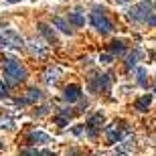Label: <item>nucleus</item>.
<instances>
[{"instance_id":"obj_15","label":"nucleus","mask_w":156,"mask_h":156,"mask_svg":"<svg viewBox=\"0 0 156 156\" xmlns=\"http://www.w3.org/2000/svg\"><path fill=\"white\" fill-rule=\"evenodd\" d=\"M126 53V45L124 41H114L110 45V55H124Z\"/></svg>"},{"instance_id":"obj_19","label":"nucleus","mask_w":156,"mask_h":156,"mask_svg":"<svg viewBox=\"0 0 156 156\" xmlns=\"http://www.w3.org/2000/svg\"><path fill=\"white\" fill-rule=\"evenodd\" d=\"M136 79H138V85H142V87H146V69H142V67H138L136 69Z\"/></svg>"},{"instance_id":"obj_34","label":"nucleus","mask_w":156,"mask_h":156,"mask_svg":"<svg viewBox=\"0 0 156 156\" xmlns=\"http://www.w3.org/2000/svg\"><path fill=\"white\" fill-rule=\"evenodd\" d=\"M154 95H156V85H154Z\"/></svg>"},{"instance_id":"obj_14","label":"nucleus","mask_w":156,"mask_h":156,"mask_svg":"<svg viewBox=\"0 0 156 156\" xmlns=\"http://www.w3.org/2000/svg\"><path fill=\"white\" fill-rule=\"evenodd\" d=\"M39 29H41V33H43V37H45L49 43H53V45H57V37H55V33H53L49 27H47L45 23H39Z\"/></svg>"},{"instance_id":"obj_4","label":"nucleus","mask_w":156,"mask_h":156,"mask_svg":"<svg viewBox=\"0 0 156 156\" xmlns=\"http://www.w3.org/2000/svg\"><path fill=\"white\" fill-rule=\"evenodd\" d=\"M91 23H93V27H95L99 33H104V35H108V33L112 30V23L104 16V14H99V12H93L91 14Z\"/></svg>"},{"instance_id":"obj_18","label":"nucleus","mask_w":156,"mask_h":156,"mask_svg":"<svg viewBox=\"0 0 156 156\" xmlns=\"http://www.w3.org/2000/svg\"><path fill=\"white\" fill-rule=\"evenodd\" d=\"M69 23H73L75 27H83L85 24V16L79 14V12H73V14H69Z\"/></svg>"},{"instance_id":"obj_35","label":"nucleus","mask_w":156,"mask_h":156,"mask_svg":"<svg viewBox=\"0 0 156 156\" xmlns=\"http://www.w3.org/2000/svg\"><path fill=\"white\" fill-rule=\"evenodd\" d=\"M152 4H154V6H156V0H154V2H152Z\"/></svg>"},{"instance_id":"obj_13","label":"nucleus","mask_w":156,"mask_h":156,"mask_svg":"<svg viewBox=\"0 0 156 156\" xmlns=\"http://www.w3.org/2000/svg\"><path fill=\"white\" fill-rule=\"evenodd\" d=\"M140 57H142V49H134L130 55H128V61H126V67L128 69H134V65L140 61Z\"/></svg>"},{"instance_id":"obj_3","label":"nucleus","mask_w":156,"mask_h":156,"mask_svg":"<svg viewBox=\"0 0 156 156\" xmlns=\"http://www.w3.org/2000/svg\"><path fill=\"white\" fill-rule=\"evenodd\" d=\"M0 39L6 43V47H12V49H23L24 47L20 35L14 29H0Z\"/></svg>"},{"instance_id":"obj_7","label":"nucleus","mask_w":156,"mask_h":156,"mask_svg":"<svg viewBox=\"0 0 156 156\" xmlns=\"http://www.w3.org/2000/svg\"><path fill=\"white\" fill-rule=\"evenodd\" d=\"M79 95H81V87L79 85H69L67 89H65V99H67V101H71V104H73V101H77V99H79Z\"/></svg>"},{"instance_id":"obj_33","label":"nucleus","mask_w":156,"mask_h":156,"mask_svg":"<svg viewBox=\"0 0 156 156\" xmlns=\"http://www.w3.org/2000/svg\"><path fill=\"white\" fill-rule=\"evenodd\" d=\"M2 148H4V146H2V142H0V150H2Z\"/></svg>"},{"instance_id":"obj_2","label":"nucleus","mask_w":156,"mask_h":156,"mask_svg":"<svg viewBox=\"0 0 156 156\" xmlns=\"http://www.w3.org/2000/svg\"><path fill=\"white\" fill-rule=\"evenodd\" d=\"M150 10H152V2L150 0H142V2H140L138 6H134L128 14H130V18H132L134 23H140V20H148Z\"/></svg>"},{"instance_id":"obj_1","label":"nucleus","mask_w":156,"mask_h":156,"mask_svg":"<svg viewBox=\"0 0 156 156\" xmlns=\"http://www.w3.org/2000/svg\"><path fill=\"white\" fill-rule=\"evenodd\" d=\"M4 71L8 75V79H10V83H18V81L27 79V69L18 63L16 59H8L4 63Z\"/></svg>"},{"instance_id":"obj_10","label":"nucleus","mask_w":156,"mask_h":156,"mask_svg":"<svg viewBox=\"0 0 156 156\" xmlns=\"http://www.w3.org/2000/svg\"><path fill=\"white\" fill-rule=\"evenodd\" d=\"M61 73H63V71L59 69V67H49V69L45 71V81L47 83H55V81H59Z\"/></svg>"},{"instance_id":"obj_26","label":"nucleus","mask_w":156,"mask_h":156,"mask_svg":"<svg viewBox=\"0 0 156 156\" xmlns=\"http://www.w3.org/2000/svg\"><path fill=\"white\" fill-rule=\"evenodd\" d=\"M146 23L150 24V27H156V14H150V16H148V20H146Z\"/></svg>"},{"instance_id":"obj_36","label":"nucleus","mask_w":156,"mask_h":156,"mask_svg":"<svg viewBox=\"0 0 156 156\" xmlns=\"http://www.w3.org/2000/svg\"><path fill=\"white\" fill-rule=\"evenodd\" d=\"M98 156H105V154H98Z\"/></svg>"},{"instance_id":"obj_5","label":"nucleus","mask_w":156,"mask_h":156,"mask_svg":"<svg viewBox=\"0 0 156 156\" xmlns=\"http://www.w3.org/2000/svg\"><path fill=\"white\" fill-rule=\"evenodd\" d=\"M101 124H104V116H101V114H95L93 118H89V122H87V126H89V136H95L98 130L101 128Z\"/></svg>"},{"instance_id":"obj_24","label":"nucleus","mask_w":156,"mask_h":156,"mask_svg":"<svg viewBox=\"0 0 156 156\" xmlns=\"http://www.w3.org/2000/svg\"><path fill=\"white\" fill-rule=\"evenodd\" d=\"M59 124V126H67V116H59L57 120H55Z\"/></svg>"},{"instance_id":"obj_21","label":"nucleus","mask_w":156,"mask_h":156,"mask_svg":"<svg viewBox=\"0 0 156 156\" xmlns=\"http://www.w3.org/2000/svg\"><path fill=\"white\" fill-rule=\"evenodd\" d=\"M12 126H14V122L10 120V118H2V120H0V130H12Z\"/></svg>"},{"instance_id":"obj_30","label":"nucleus","mask_w":156,"mask_h":156,"mask_svg":"<svg viewBox=\"0 0 156 156\" xmlns=\"http://www.w3.org/2000/svg\"><path fill=\"white\" fill-rule=\"evenodd\" d=\"M47 112H49V105H45V108H41V110H39V116H45Z\"/></svg>"},{"instance_id":"obj_23","label":"nucleus","mask_w":156,"mask_h":156,"mask_svg":"<svg viewBox=\"0 0 156 156\" xmlns=\"http://www.w3.org/2000/svg\"><path fill=\"white\" fill-rule=\"evenodd\" d=\"M134 144H136V138H132V136H130L126 142H122V148H124V150H132Z\"/></svg>"},{"instance_id":"obj_6","label":"nucleus","mask_w":156,"mask_h":156,"mask_svg":"<svg viewBox=\"0 0 156 156\" xmlns=\"http://www.w3.org/2000/svg\"><path fill=\"white\" fill-rule=\"evenodd\" d=\"M110 83H112V75H99L95 77V81L91 83V89H110Z\"/></svg>"},{"instance_id":"obj_8","label":"nucleus","mask_w":156,"mask_h":156,"mask_svg":"<svg viewBox=\"0 0 156 156\" xmlns=\"http://www.w3.org/2000/svg\"><path fill=\"white\" fill-rule=\"evenodd\" d=\"M29 45H30V51L35 53L39 59H45L47 55H49V49H47V47H43L41 43H37V41H30Z\"/></svg>"},{"instance_id":"obj_12","label":"nucleus","mask_w":156,"mask_h":156,"mask_svg":"<svg viewBox=\"0 0 156 156\" xmlns=\"http://www.w3.org/2000/svg\"><path fill=\"white\" fill-rule=\"evenodd\" d=\"M53 24H55L61 33H65V35H71V33H73V30H71V24L67 23V20H63L61 16H55V18H53Z\"/></svg>"},{"instance_id":"obj_17","label":"nucleus","mask_w":156,"mask_h":156,"mask_svg":"<svg viewBox=\"0 0 156 156\" xmlns=\"http://www.w3.org/2000/svg\"><path fill=\"white\" fill-rule=\"evenodd\" d=\"M39 99H41V91L37 89V87H30L29 91H27L24 101H27V104H35V101H39Z\"/></svg>"},{"instance_id":"obj_27","label":"nucleus","mask_w":156,"mask_h":156,"mask_svg":"<svg viewBox=\"0 0 156 156\" xmlns=\"http://www.w3.org/2000/svg\"><path fill=\"white\" fill-rule=\"evenodd\" d=\"M73 134L81 136V134H83V126H75V128H73Z\"/></svg>"},{"instance_id":"obj_20","label":"nucleus","mask_w":156,"mask_h":156,"mask_svg":"<svg viewBox=\"0 0 156 156\" xmlns=\"http://www.w3.org/2000/svg\"><path fill=\"white\" fill-rule=\"evenodd\" d=\"M112 61H114V55H110V53H101L99 55V63L101 65H110Z\"/></svg>"},{"instance_id":"obj_32","label":"nucleus","mask_w":156,"mask_h":156,"mask_svg":"<svg viewBox=\"0 0 156 156\" xmlns=\"http://www.w3.org/2000/svg\"><path fill=\"white\" fill-rule=\"evenodd\" d=\"M118 2H122V4H124V2H130V0H118Z\"/></svg>"},{"instance_id":"obj_29","label":"nucleus","mask_w":156,"mask_h":156,"mask_svg":"<svg viewBox=\"0 0 156 156\" xmlns=\"http://www.w3.org/2000/svg\"><path fill=\"white\" fill-rule=\"evenodd\" d=\"M41 156H57V154L51 152V150H43V152H41Z\"/></svg>"},{"instance_id":"obj_22","label":"nucleus","mask_w":156,"mask_h":156,"mask_svg":"<svg viewBox=\"0 0 156 156\" xmlns=\"http://www.w3.org/2000/svg\"><path fill=\"white\" fill-rule=\"evenodd\" d=\"M20 156H41V152H37L35 148H20Z\"/></svg>"},{"instance_id":"obj_37","label":"nucleus","mask_w":156,"mask_h":156,"mask_svg":"<svg viewBox=\"0 0 156 156\" xmlns=\"http://www.w3.org/2000/svg\"><path fill=\"white\" fill-rule=\"evenodd\" d=\"M120 156H126V154H120Z\"/></svg>"},{"instance_id":"obj_9","label":"nucleus","mask_w":156,"mask_h":156,"mask_svg":"<svg viewBox=\"0 0 156 156\" xmlns=\"http://www.w3.org/2000/svg\"><path fill=\"white\" fill-rule=\"evenodd\" d=\"M105 134H108V140H110L112 144H116V142H120V140H122V130L118 126L105 128Z\"/></svg>"},{"instance_id":"obj_11","label":"nucleus","mask_w":156,"mask_h":156,"mask_svg":"<svg viewBox=\"0 0 156 156\" xmlns=\"http://www.w3.org/2000/svg\"><path fill=\"white\" fill-rule=\"evenodd\" d=\"M29 140L30 142H41V144H49V142H51V136H49V134H45V132H30L29 134Z\"/></svg>"},{"instance_id":"obj_31","label":"nucleus","mask_w":156,"mask_h":156,"mask_svg":"<svg viewBox=\"0 0 156 156\" xmlns=\"http://www.w3.org/2000/svg\"><path fill=\"white\" fill-rule=\"evenodd\" d=\"M8 2H10V4H14V2H20V0H8Z\"/></svg>"},{"instance_id":"obj_16","label":"nucleus","mask_w":156,"mask_h":156,"mask_svg":"<svg viewBox=\"0 0 156 156\" xmlns=\"http://www.w3.org/2000/svg\"><path fill=\"white\" fill-rule=\"evenodd\" d=\"M150 104H152V95H142V98L136 101V110L138 112H146L148 108H150Z\"/></svg>"},{"instance_id":"obj_25","label":"nucleus","mask_w":156,"mask_h":156,"mask_svg":"<svg viewBox=\"0 0 156 156\" xmlns=\"http://www.w3.org/2000/svg\"><path fill=\"white\" fill-rule=\"evenodd\" d=\"M0 95H8V87H6L2 81H0Z\"/></svg>"},{"instance_id":"obj_28","label":"nucleus","mask_w":156,"mask_h":156,"mask_svg":"<svg viewBox=\"0 0 156 156\" xmlns=\"http://www.w3.org/2000/svg\"><path fill=\"white\" fill-rule=\"evenodd\" d=\"M67 156H79V152H77V148H71V150L67 152Z\"/></svg>"}]
</instances>
